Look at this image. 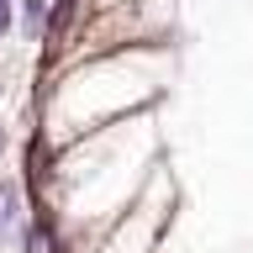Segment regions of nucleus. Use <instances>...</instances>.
<instances>
[{
    "label": "nucleus",
    "instance_id": "f03ea898",
    "mask_svg": "<svg viewBox=\"0 0 253 253\" xmlns=\"http://www.w3.org/2000/svg\"><path fill=\"white\" fill-rule=\"evenodd\" d=\"M5 148H11V137H5V126H0V158H5Z\"/></svg>",
    "mask_w": 253,
    "mask_h": 253
},
{
    "label": "nucleus",
    "instance_id": "f257e3e1",
    "mask_svg": "<svg viewBox=\"0 0 253 253\" xmlns=\"http://www.w3.org/2000/svg\"><path fill=\"white\" fill-rule=\"evenodd\" d=\"M16 32L21 42H47L53 37V0H16Z\"/></svg>",
    "mask_w": 253,
    "mask_h": 253
}]
</instances>
